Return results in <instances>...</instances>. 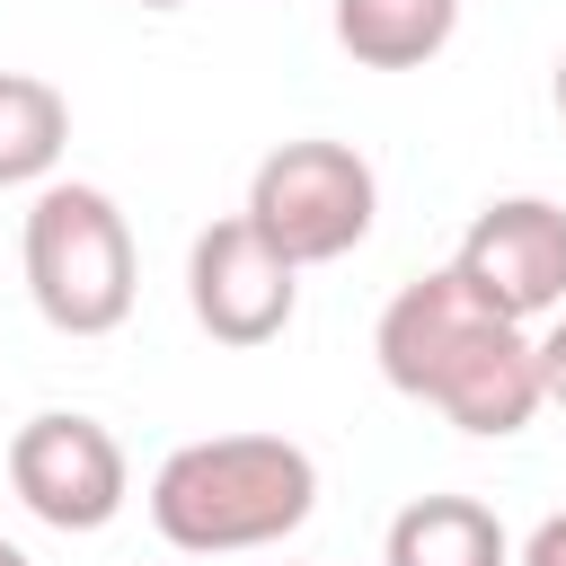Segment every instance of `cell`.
Wrapping results in <instances>:
<instances>
[{
  "label": "cell",
  "mask_w": 566,
  "mask_h": 566,
  "mask_svg": "<svg viewBox=\"0 0 566 566\" xmlns=\"http://www.w3.org/2000/svg\"><path fill=\"white\" fill-rule=\"evenodd\" d=\"M71 142V106L35 71H0V186H35Z\"/></svg>",
  "instance_id": "obj_11"
},
{
  "label": "cell",
  "mask_w": 566,
  "mask_h": 566,
  "mask_svg": "<svg viewBox=\"0 0 566 566\" xmlns=\"http://www.w3.org/2000/svg\"><path fill=\"white\" fill-rule=\"evenodd\" d=\"M460 0H336V44L363 71H416L451 44Z\"/></svg>",
  "instance_id": "obj_9"
},
{
  "label": "cell",
  "mask_w": 566,
  "mask_h": 566,
  "mask_svg": "<svg viewBox=\"0 0 566 566\" xmlns=\"http://www.w3.org/2000/svg\"><path fill=\"white\" fill-rule=\"evenodd\" d=\"M424 407H442L460 433H522V424L548 407V389H539V345L522 336V318H495V327L442 371V389H433Z\"/></svg>",
  "instance_id": "obj_8"
},
{
  "label": "cell",
  "mask_w": 566,
  "mask_h": 566,
  "mask_svg": "<svg viewBox=\"0 0 566 566\" xmlns=\"http://www.w3.org/2000/svg\"><path fill=\"white\" fill-rule=\"evenodd\" d=\"M389 566H504V522L478 495H416L389 522Z\"/></svg>",
  "instance_id": "obj_10"
},
{
  "label": "cell",
  "mask_w": 566,
  "mask_h": 566,
  "mask_svg": "<svg viewBox=\"0 0 566 566\" xmlns=\"http://www.w3.org/2000/svg\"><path fill=\"white\" fill-rule=\"evenodd\" d=\"M0 566H27V548H18V539H0Z\"/></svg>",
  "instance_id": "obj_14"
},
{
  "label": "cell",
  "mask_w": 566,
  "mask_h": 566,
  "mask_svg": "<svg viewBox=\"0 0 566 566\" xmlns=\"http://www.w3.org/2000/svg\"><path fill=\"white\" fill-rule=\"evenodd\" d=\"M9 486L53 531H106L124 513L133 469H124V442L97 416H27L18 442H9Z\"/></svg>",
  "instance_id": "obj_5"
},
{
  "label": "cell",
  "mask_w": 566,
  "mask_h": 566,
  "mask_svg": "<svg viewBox=\"0 0 566 566\" xmlns=\"http://www.w3.org/2000/svg\"><path fill=\"white\" fill-rule=\"evenodd\" d=\"M27 292L62 336L133 318V230L97 186H44L27 212Z\"/></svg>",
  "instance_id": "obj_2"
},
{
  "label": "cell",
  "mask_w": 566,
  "mask_h": 566,
  "mask_svg": "<svg viewBox=\"0 0 566 566\" xmlns=\"http://www.w3.org/2000/svg\"><path fill=\"white\" fill-rule=\"evenodd\" d=\"M522 566H566V513H548V522L531 531V548H522Z\"/></svg>",
  "instance_id": "obj_13"
},
{
  "label": "cell",
  "mask_w": 566,
  "mask_h": 566,
  "mask_svg": "<svg viewBox=\"0 0 566 566\" xmlns=\"http://www.w3.org/2000/svg\"><path fill=\"white\" fill-rule=\"evenodd\" d=\"M451 274L495 310V318H548L566 301V212L548 195H504L469 221Z\"/></svg>",
  "instance_id": "obj_6"
},
{
  "label": "cell",
  "mask_w": 566,
  "mask_h": 566,
  "mask_svg": "<svg viewBox=\"0 0 566 566\" xmlns=\"http://www.w3.org/2000/svg\"><path fill=\"white\" fill-rule=\"evenodd\" d=\"M557 115H566V62H557Z\"/></svg>",
  "instance_id": "obj_15"
},
{
  "label": "cell",
  "mask_w": 566,
  "mask_h": 566,
  "mask_svg": "<svg viewBox=\"0 0 566 566\" xmlns=\"http://www.w3.org/2000/svg\"><path fill=\"white\" fill-rule=\"evenodd\" d=\"M539 389H548V407H566V318L539 336Z\"/></svg>",
  "instance_id": "obj_12"
},
{
  "label": "cell",
  "mask_w": 566,
  "mask_h": 566,
  "mask_svg": "<svg viewBox=\"0 0 566 566\" xmlns=\"http://www.w3.org/2000/svg\"><path fill=\"white\" fill-rule=\"evenodd\" d=\"M186 301H195V327L212 345H274L292 327V301H301V265L248 212H230V221L195 230V248H186Z\"/></svg>",
  "instance_id": "obj_4"
},
{
  "label": "cell",
  "mask_w": 566,
  "mask_h": 566,
  "mask_svg": "<svg viewBox=\"0 0 566 566\" xmlns=\"http://www.w3.org/2000/svg\"><path fill=\"white\" fill-rule=\"evenodd\" d=\"M310 504H318V469L283 433H203V442H177L150 478V522L195 557L265 548L301 531Z\"/></svg>",
  "instance_id": "obj_1"
},
{
  "label": "cell",
  "mask_w": 566,
  "mask_h": 566,
  "mask_svg": "<svg viewBox=\"0 0 566 566\" xmlns=\"http://www.w3.org/2000/svg\"><path fill=\"white\" fill-rule=\"evenodd\" d=\"M133 9H186V0H133Z\"/></svg>",
  "instance_id": "obj_16"
},
{
  "label": "cell",
  "mask_w": 566,
  "mask_h": 566,
  "mask_svg": "<svg viewBox=\"0 0 566 566\" xmlns=\"http://www.w3.org/2000/svg\"><path fill=\"white\" fill-rule=\"evenodd\" d=\"M371 212H380V177L363 150L310 133V142H283L256 159V186H248V221L292 256V265H327L345 248L371 239Z\"/></svg>",
  "instance_id": "obj_3"
},
{
  "label": "cell",
  "mask_w": 566,
  "mask_h": 566,
  "mask_svg": "<svg viewBox=\"0 0 566 566\" xmlns=\"http://www.w3.org/2000/svg\"><path fill=\"white\" fill-rule=\"evenodd\" d=\"M495 327V310L442 265V274H424V283H407L389 310H380V371H389V389H407V398H433L442 389V371L478 345Z\"/></svg>",
  "instance_id": "obj_7"
}]
</instances>
